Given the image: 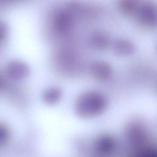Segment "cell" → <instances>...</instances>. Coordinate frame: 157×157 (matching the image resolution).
I'll return each instance as SVG.
<instances>
[{
	"mask_svg": "<svg viewBox=\"0 0 157 157\" xmlns=\"http://www.w3.org/2000/svg\"><path fill=\"white\" fill-rule=\"evenodd\" d=\"M105 100L99 93L91 91L83 94L79 99L78 105L83 113H94L104 109Z\"/></svg>",
	"mask_w": 157,
	"mask_h": 157,
	"instance_id": "6da1fadb",
	"label": "cell"
},
{
	"mask_svg": "<svg viewBox=\"0 0 157 157\" xmlns=\"http://www.w3.org/2000/svg\"><path fill=\"white\" fill-rule=\"evenodd\" d=\"M139 21L145 25L152 26L156 25V10L155 6L151 2L143 4L138 11Z\"/></svg>",
	"mask_w": 157,
	"mask_h": 157,
	"instance_id": "7a4b0ae2",
	"label": "cell"
},
{
	"mask_svg": "<svg viewBox=\"0 0 157 157\" xmlns=\"http://www.w3.org/2000/svg\"><path fill=\"white\" fill-rule=\"evenodd\" d=\"M90 72L92 75L99 80H104L110 78L112 74L110 66L104 61H95L90 65Z\"/></svg>",
	"mask_w": 157,
	"mask_h": 157,
	"instance_id": "3957f363",
	"label": "cell"
},
{
	"mask_svg": "<svg viewBox=\"0 0 157 157\" xmlns=\"http://www.w3.org/2000/svg\"><path fill=\"white\" fill-rule=\"evenodd\" d=\"M72 25V18L68 13L65 12L59 13L55 17V25L58 31L66 33L68 31Z\"/></svg>",
	"mask_w": 157,
	"mask_h": 157,
	"instance_id": "277c9868",
	"label": "cell"
},
{
	"mask_svg": "<svg viewBox=\"0 0 157 157\" xmlns=\"http://www.w3.org/2000/svg\"><path fill=\"white\" fill-rule=\"evenodd\" d=\"M113 49L117 55L120 56H128L134 51V45L128 40H117L113 45Z\"/></svg>",
	"mask_w": 157,
	"mask_h": 157,
	"instance_id": "5b68a950",
	"label": "cell"
},
{
	"mask_svg": "<svg viewBox=\"0 0 157 157\" xmlns=\"http://www.w3.org/2000/svg\"><path fill=\"white\" fill-rule=\"evenodd\" d=\"M109 39L102 33L94 34L91 40V42L94 47L98 49H104L109 44Z\"/></svg>",
	"mask_w": 157,
	"mask_h": 157,
	"instance_id": "8992f818",
	"label": "cell"
},
{
	"mask_svg": "<svg viewBox=\"0 0 157 157\" xmlns=\"http://www.w3.org/2000/svg\"><path fill=\"white\" fill-rule=\"evenodd\" d=\"M61 96V92L58 88H51L45 93V99L48 102H55Z\"/></svg>",
	"mask_w": 157,
	"mask_h": 157,
	"instance_id": "52a82bcc",
	"label": "cell"
},
{
	"mask_svg": "<svg viewBox=\"0 0 157 157\" xmlns=\"http://www.w3.org/2000/svg\"><path fill=\"white\" fill-rule=\"evenodd\" d=\"M121 8L123 12L131 13L136 8V3L133 0H122L121 2Z\"/></svg>",
	"mask_w": 157,
	"mask_h": 157,
	"instance_id": "ba28073f",
	"label": "cell"
}]
</instances>
